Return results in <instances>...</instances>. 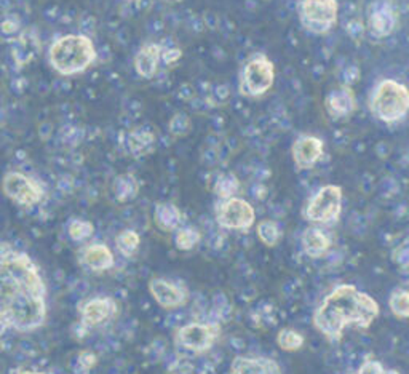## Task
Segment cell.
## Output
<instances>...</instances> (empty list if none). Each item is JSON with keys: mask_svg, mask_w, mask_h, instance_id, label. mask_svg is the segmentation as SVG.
Segmentation results:
<instances>
[{"mask_svg": "<svg viewBox=\"0 0 409 374\" xmlns=\"http://www.w3.org/2000/svg\"><path fill=\"white\" fill-rule=\"evenodd\" d=\"M47 320V285L34 259L0 243V337L7 331L32 333Z\"/></svg>", "mask_w": 409, "mask_h": 374, "instance_id": "cell-1", "label": "cell"}, {"mask_svg": "<svg viewBox=\"0 0 409 374\" xmlns=\"http://www.w3.org/2000/svg\"><path fill=\"white\" fill-rule=\"evenodd\" d=\"M377 301L355 285H339L314 312V327L329 342H339L347 327L370 328L379 317Z\"/></svg>", "mask_w": 409, "mask_h": 374, "instance_id": "cell-2", "label": "cell"}, {"mask_svg": "<svg viewBox=\"0 0 409 374\" xmlns=\"http://www.w3.org/2000/svg\"><path fill=\"white\" fill-rule=\"evenodd\" d=\"M96 59L92 39L82 34H68L53 42L48 50V61L61 76H75L87 71Z\"/></svg>", "mask_w": 409, "mask_h": 374, "instance_id": "cell-3", "label": "cell"}, {"mask_svg": "<svg viewBox=\"0 0 409 374\" xmlns=\"http://www.w3.org/2000/svg\"><path fill=\"white\" fill-rule=\"evenodd\" d=\"M371 111L386 123L400 122L409 111V92L406 85L387 78L377 83L371 96Z\"/></svg>", "mask_w": 409, "mask_h": 374, "instance_id": "cell-4", "label": "cell"}, {"mask_svg": "<svg viewBox=\"0 0 409 374\" xmlns=\"http://www.w3.org/2000/svg\"><path fill=\"white\" fill-rule=\"evenodd\" d=\"M342 211V187L336 184L323 186L307 202L303 211L304 219L312 224H333L339 219Z\"/></svg>", "mask_w": 409, "mask_h": 374, "instance_id": "cell-5", "label": "cell"}, {"mask_svg": "<svg viewBox=\"0 0 409 374\" xmlns=\"http://www.w3.org/2000/svg\"><path fill=\"white\" fill-rule=\"evenodd\" d=\"M339 16L338 0H303L299 5V20L312 34H326L334 28Z\"/></svg>", "mask_w": 409, "mask_h": 374, "instance_id": "cell-6", "label": "cell"}, {"mask_svg": "<svg viewBox=\"0 0 409 374\" xmlns=\"http://www.w3.org/2000/svg\"><path fill=\"white\" fill-rule=\"evenodd\" d=\"M221 336L218 322H192L178 328L174 334V344L183 351L192 354L208 352Z\"/></svg>", "mask_w": 409, "mask_h": 374, "instance_id": "cell-7", "label": "cell"}, {"mask_svg": "<svg viewBox=\"0 0 409 374\" xmlns=\"http://www.w3.org/2000/svg\"><path fill=\"white\" fill-rule=\"evenodd\" d=\"M275 82L274 63L266 55H255L243 66L240 78V93L245 96H261L272 88Z\"/></svg>", "mask_w": 409, "mask_h": 374, "instance_id": "cell-8", "label": "cell"}, {"mask_svg": "<svg viewBox=\"0 0 409 374\" xmlns=\"http://www.w3.org/2000/svg\"><path fill=\"white\" fill-rule=\"evenodd\" d=\"M2 192L20 207H34L45 197V189L39 181L20 171H8L2 178Z\"/></svg>", "mask_w": 409, "mask_h": 374, "instance_id": "cell-9", "label": "cell"}, {"mask_svg": "<svg viewBox=\"0 0 409 374\" xmlns=\"http://www.w3.org/2000/svg\"><path fill=\"white\" fill-rule=\"evenodd\" d=\"M216 221L221 227L231 231H248L255 226L256 211L243 198L231 197L216 205Z\"/></svg>", "mask_w": 409, "mask_h": 374, "instance_id": "cell-10", "label": "cell"}, {"mask_svg": "<svg viewBox=\"0 0 409 374\" xmlns=\"http://www.w3.org/2000/svg\"><path fill=\"white\" fill-rule=\"evenodd\" d=\"M118 306L116 301L109 296H98L93 299H88L87 303L80 306V327L87 331L99 327V325L106 323L117 313Z\"/></svg>", "mask_w": 409, "mask_h": 374, "instance_id": "cell-11", "label": "cell"}, {"mask_svg": "<svg viewBox=\"0 0 409 374\" xmlns=\"http://www.w3.org/2000/svg\"><path fill=\"white\" fill-rule=\"evenodd\" d=\"M147 286L150 296L164 309H178L188 303V289L171 280L152 279Z\"/></svg>", "mask_w": 409, "mask_h": 374, "instance_id": "cell-12", "label": "cell"}, {"mask_svg": "<svg viewBox=\"0 0 409 374\" xmlns=\"http://www.w3.org/2000/svg\"><path fill=\"white\" fill-rule=\"evenodd\" d=\"M324 150V144L317 136L310 135H303L299 136L296 141L293 143L291 154L294 165H296L299 170H310L317 165V162L322 159Z\"/></svg>", "mask_w": 409, "mask_h": 374, "instance_id": "cell-13", "label": "cell"}, {"mask_svg": "<svg viewBox=\"0 0 409 374\" xmlns=\"http://www.w3.org/2000/svg\"><path fill=\"white\" fill-rule=\"evenodd\" d=\"M79 261L83 267L92 272H106L116 265V258L111 248L104 243H92L83 246L79 255Z\"/></svg>", "mask_w": 409, "mask_h": 374, "instance_id": "cell-14", "label": "cell"}, {"mask_svg": "<svg viewBox=\"0 0 409 374\" xmlns=\"http://www.w3.org/2000/svg\"><path fill=\"white\" fill-rule=\"evenodd\" d=\"M396 26V15L389 2H376L372 5L368 18L370 32L374 37H387Z\"/></svg>", "mask_w": 409, "mask_h": 374, "instance_id": "cell-15", "label": "cell"}, {"mask_svg": "<svg viewBox=\"0 0 409 374\" xmlns=\"http://www.w3.org/2000/svg\"><path fill=\"white\" fill-rule=\"evenodd\" d=\"M324 106H326V111L333 119L348 117L357 107L353 90L347 85L334 88L333 92L328 93L326 99H324Z\"/></svg>", "mask_w": 409, "mask_h": 374, "instance_id": "cell-16", "label": "cell"}, {"mask_svg": "<svg viewBox=\"0 0 409 374\" xmlns=\"http://www.w3.org/2000/svg\"><path fill=\"white\" fill-rule=\"evenodd\" d=\"M231 374H281V370L272 358L238 355L231 363Z\"/></svg>", "mask_w": 409, "mask_h": 374, "instance_id": "cell-17", "label": "cell"}, {"mask_svg": "<svg viewBox=\"0 0 409 374\" xmlns=\"http://www.w3.org/2000/svg\"><path fill=\"white\" fill-rule=\"evenodd\" d=\"M161 59V45L146 44L135 56V71L142 78H152L159 69Z\"/></svg>", "mask_w": 409, "mask_h": 374, "instance_id": "cell-18", "label": "cell"}, {"mask_svg": "<svg viewBox=\"0 0 409 374\" xmlns=\"http://www.w3.org/2000/svg\"><path fill=\"white\" fill-rule=\"evenodd\" d=\"M300 245H303V251L312 259H317L323 256L324 253L329 250L331 240L322 229L309 227L305 229L303 237H300Z\"/></svg>", "mask_w": 409, "mask_h": 374, "instance_id": "cell-19", "label": "cell"}, {"mask_svg": "<svg viewBox=\"0 0 409 374\" xmlns=\"http://www.w3.org/2000/svg\"><path fill=\"white\" fill-rule=\"evenodd\" d=\"M39 42L31 32H21L18 34L13 45H11V56H13L15 63L18 66H26L32 61L37 55Z\"/></svg>", "mask_w": 409, "mask_h": 374, "instance_id": "cell-20", "label": "cell"}, {"mask_svg": "<svg viewBox=\"0 0 409 374\" xmlns=\"http://www.w3.org/2000/svg\"><path fill=\"white\" fill-rule=\"evenodd\" d=\"M154 218L157 226L165 232H174L183 222V213L176 205L170 202H161L155 205Z\"/></svg>", "mask_w": 409, "mask_h": 374, "instance_id": "cell-21", "label": "cell"}, {"mask_svg": "<svg viewBox=\"0 0 409 374\" xmlns=\"http://www.w3.org/2000/svg\"><path fill=\"white\" fill-rule=\"evenodd\" d=\"M126 147L133 157H144L155 147V136L147 130H135L126 138Z\"/></svg>", "mask_w": 409, "mask_h": 374, "instance_id": "cell-22", "label": "cell"}, {"mask_svg": "<svg viewBox=\"0 0 409 374\" xmlns=\"http://www.w3.org/2000/svg\"><path fill=\"white\" fill-rule=\"evenodd\" d=\"M138 192H140V183L130 173L120 174L116 183H114V194H116L118 202H131L133 198H136Z\"/></svg>", "mask_w": 409, "mask_h": 374, "instance_id": "cell-23", "label": "cell"}, {"mask_svg": "<svg viewBox=\"0 0 409 374\" xmlns=\"http://www.w3.org/2000/svg\"><path fill=\"white\" fill-rule=\"evenodd\" d=\"M141 245L140 234L133 229H125L116 237V246L120 255L125 258H131L138 251Z\"/></svg>", "mask_w": 409, "mask_h": 374, "instance_id": "cell-24", "label": "cell"}, {"mask_svg": "<svg viewBox=\"0 0 409 374\" xmlns=\"http://www.w3.org/2000/svg\"><path fill=\"white\" fill-rule=\"evenodd\" d=\"M389 309L393 313V317L398 320L409 318V291L403 288H396L390 293Z\"/></svg>", "mask_w": 409, "mask_h": 374, "instance_id": "cell-25", "label": "cell"}, {"mask_svg": "<svg viewBox=\"0 0 409 374\" xmlns=\"http://www.w3.org/2000/svg\"><path fill=\"white\" fill-rule=\"evenodd\" d=\"M202 234L195 227H179L174 231V245L181 251H190L200 243Z\"/></svg>", "mask_w": 409, "mask_h": 374, "instance_id": "cell-26", "label": "cell"}, {"mask_svg": "<svg viewBox=\"0 0 409 374\" xmlns=\"http://www.w3.org/2000/svg\"><path fill=\"white\" fill-rule=\"evenodd\" d=\"M304 344H305L304 336L296 330L285 328L276 334V346L285 352H296L299 349H303Z\"/></svg>", "mask_w": 409, "mask_h": 374, "instance_id": "cell-27", "label": "cell"}, {"mask_svg": "<svg viewBox=\"0 0 409 374\" xmlns=\"http://www.w3.org/2000/svg\"><path fill=\"white\" fill-rule=\"evenodd\" d=\"M238 189H240V181L237 179L236 174H232V173L222 174V176H219L214 184V194L218 195L221 200L236 197Z\"/></svg>", "mask_w": 409, "mask_h": 374, "instance_id": "cell-28", "label": "cell"}, {"mask_svg": "<svg viewBox=\"0 0 409 374\" xmlns=\"http://www.w3.org/2000/svg\"><path fill=\"white\" fill-rule=\"evenodd\" d=\"M256 232H257V237H260L261 242L266 246L279 245L281 239V229L275 221H269V219L261 221L256 227Z\"/></svg>", "mask_w": 409, "mask_h": 374, "instance_id": "cell-29", "label": "cell"}, {"mask_svg": "<svg viewBox=\"0 0 409 374\" xmlns=\"http://www.w3.org/2000/svg\"><path fill=\"white\" fill-rule=\"evenodd\" d=\"M94 234V226L85 219H72L68 224V235L74 242H85Z\"/></svg>", "mask_w": 409, "mask_h": 374, "instance_id": "cell-30", "label": "cell"}, {"mask_svg": "<svg viewBox=\"0 0 409 374\" xmlns=\"http://www.w3.org/2000/svg\"><path fill=\"white\" fill-rule=\"evenodd\" d=\"M98 363V357L92 351H82L77 354V357L72 361V373L74 374H90L93 368Z\"/></svg>", "mask_w": 409, "mask_h": 374, "instance_id": "cell-31", "label": "cell"}, {"mask_svg": "<svg viewBox=\"0 0 409 374\" xmlns=\"http://www.w3.org/2000/svg\"><path fill=\"white\" fill-rule=\"evenodd\" d=\"M0 32L4 35H16L20 34V21L15 20V18H5V20L0 23Z\"/></svg>", "mask_w": 409, "mask_h": 374, "instance_id": "cell-32", "label": "cell"}, {"mask_svg": "<svg viewBox=\"0 0 409 374\" xmlns=\"http://www.w3.org/2000/svg\"><path fill=\"white\" fill-rule=\"evenodd\" d=\"M384 370H386V368H384L381 361L368 360V361H365L362 366H360V370L357 374H382Z\"/></svg>", "mask_w": 409, "mask_h": 374, "instance_id": "cell-33", "label": "cell"}, {"mask_svg": "<svg viewBox=\"0 0 409 374\" xmlns=\"http://www.w3.org/2000/svg\"><path fill=\"white\" fill-rule=\"evenodd\" d=\"M392 259H393V263H395V264L401 265V267H408V263H409L408 246H406V245L398 246V248H396V250L393 251Z\"/></svg>", "mask_w": 409, "mask_h": 374, "instance_id": "cell-34", "label": "cell"}, {"mask_svg": "<svg viewBox=\"0 0 409 374\" xmlns=\"http://www.w3.org/2000/svg\"><path fill=\"white\" fill-rule=\"evenodd\" d=\"M181 55L183 53L179 48H168V50H164V48H161V59H164L166 64L174 63L176 59L181 58Z\"/></svg>", "mask_w": 409, "mask_h": 374, "instance_id": "cell-35", "label": "cell"}, {"mask_svg": "<svg viewBox=\"0 0 409 374\" xmlns=\"http://www.w3.org/2000/svg\"><path fill=\"white\" fill-rule=\"evenodd\" d=\"M10 374H47V373L37 370H28V368H15V370L10 371Z\"/></svg>", "mask_w": 409, "mask_h": 374, "instance_id": "cell-36", "label": "cell"}, {"mask_svg": "<svg viewBox=\"0 0 409 374\" xmlns=\"http://www.w3.org/2000/svg\"><path fill=\"white\" fill-rule=\"evenodd\" d=\"M382 374H401V373H398L396 370H384Z\"/></svg>", "mask_w": 409, "mask_h": 374, "instance_id": "cell-37", "label": "cell"}, {"mask_svg": "<svg viewBox=\"0 0 409 374\" xmlns=\"http://www.w3.org/2000/svg\"><path fill=\"white\" fill-rule=\"evenodd\" d=\"M4 351V341H2V337H0V352Z\"/></svg>", "mask_w": 409, "mask_h": 374, "instance_id": "cell-38", "label": "cell"}, {"mask_svg": "<svg viewBox=\"0 0 409 374\" xmlns=\"http://www.w3.org/2000/svg\"><path fill=\"white\" fill-rule=\"evenodd\" d=\"M348 374H357V373H348Z\"/></svg>", "mask_w": 409, "mask_h": 374, "instance_id": "cell-39", "label": "cell"}]
</instances>
